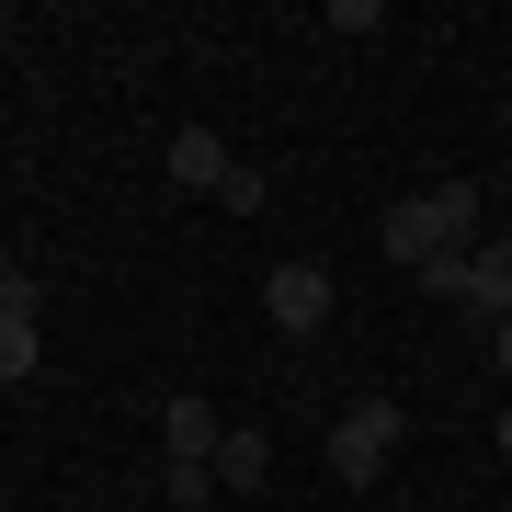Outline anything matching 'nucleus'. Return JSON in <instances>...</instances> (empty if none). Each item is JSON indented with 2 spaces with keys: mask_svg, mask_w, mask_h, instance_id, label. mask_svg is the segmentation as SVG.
Masks as SVG:
<instances>
[{
  "mask_svg": "<svg viewBox=\"0 0 512 512\" xmlns=\"http://www.w3.org/2000/svg\"><path fill=\"white\" fill-rule=\"evenodd\" d=\"M387 262H444V251H478V194L467 183H433V194H410V205H387Z\"/></svg>",
  "mask_w": 512,
  "mask_h": 512,
  "instance_id": "obj_1",
  "label": "nucleus"
},
{
  "mask_svg": "<svg viewBox=\"0 0 512 512\" xmlns=\"http://www.w3.org/2000/svg\"><path fill=\"white\" fill-rule=\"evenodd\" d=\"M399 433H410L399 399H353L342 421H330V490H376L387 456H399Z\"/></svg>",
  "mask_w": 512,
  "mask_h": 512,
  "instance_id": "obj_2",
  "label": "nucleus"
},
{
  "mask_svg": "<svg viewBox=\"0 0 512 512\" xmlns=\"http://www.w3.org/2000/svg\"><path fill=\"white\" fill-rule=\"evenodd\" d=\"M217 444H228V421L205 410L194 387H183V399H160V467H217Z\"/></svg>",
  "mask_w": 512,
  "mask_h": 512,
  "instance_id": "obj_3",
  "label": "nucleus"
},
{
  "mask_svg": "<svg viewBox=\"0 0 512 512\" xmlns=\"http://www.w3.org/2000/svg\"><path fill=\"white\" fill-rule=\"evenodd\" d=\"M262 319L274 330H319L330 319V274L319 262H274V274H262Z\"/></svg>",
  "mask_w": 512,
  "mask_h": 512,
  "instance_id": "obj_4",
  "label": "nucleus"
},
{
  "mask_svg": "<svg viewBox=\"0 0 512 512\" xmlns=\"http://www.w3.org/2000/svg\"><path fill=\"white\" fill-rule=\"evenodd\" d=\"M228 137L217 126H183V137H171V183H183V194H228Z\"/></svg>",
  "mask_w": 512,
  "mask_h": 512,
  "instance_id": "obj_5",
  "label": "nucleus"
},
{
  "mask_svg": "<svg viewBox=\"0 0 512 512\" xmlns=\"http://www.w3.org/2000/svg\"><path fill=\"white\" fill-rule=\"evenodd\" d=\"M467 308H501L512 319V239H478V251H467Z\"/></svg>",
  "mask_w": 512,
  "mask_h": 512,
  "instance_id": "obj_6",
  "label": "nucleus"
},
{
  "mask_svg": "<svg viewBox=\"0 0 512 512\" xmlns=\"http://www.w3.org/2000/svg\"><path fill=\"white\" fill-rule=\"evenodd\" d=\"M262 467H274L262 433H228V444H217V490H262Z\"/></svg>",
  "mask_w": 512,
  "mask_h": 512,
  "instance_id": "obj_7",
  "label": "nucleus"
},
{
  "mask_svg": "<svg viewBox=\"0 0 512 512\" xmlns=\"http://www.w3.org/2000/svg\"><path fill=\"white\" fill-rule=\"evenodd\" d=\"M35 376V308H0V387Z\"/></svg>",
  "mask_w": 512,
  "mask_h": 512,
  "instance_id": "obj_8",
  "label": "nucleus"
},
{
  "mask_svg": "<svg viewBox=\"0 0 512 512\" xmlns=\"http://www.w3.org/2000/svg\"><path fill=\"white\" fill-rule=\"evenodd\" d=\"M160 501L171 512H205V501H217V467H160Z\"/></svg>",
  "mask_w": 512,
  "mask_h": 512,
  "instance_id": "obj_9",
  "label": "nucleus"
},
{
  "mask_svg": "<svg viewBox=\"0 0 512 512\" xmlns=\"http://www.w3.org/2000/svg\"><path fill=\"white\" fill-rule=\"evenodd\" d=\"M262 194H274V183H262V171H251V160H239V171H228V194H217V205H228V217H262Z\"/></svg>",
  "mask_w": 512,
  "mask_h": 512,
  "instance_id": "obj_10",
  "label": "nucleus"
},
{
  "mask_svg": "<svg viewBox=\"0 0 512 512\" xmlns=\"http://www.w3.org/2000/svg\"><path fill=\"white\" fill-rule=\"evenodd\" d=\"M421 296H456V308H467V251H444V262H421Z\"/></svg>",
  "mask_w": 512,
  "mask_h": 512,
  "instance_id": "obj_11",
  "label": "nucleus"
},
{
  "mask_svg": "<svg viewBox=\"0 0 512 512\" xmlns=\"http://www.w3.org/2000/svg\"><path fill=\"white\" fill-rule=\"evenodd\" d=\"M490 353H501V376H512V319H501V330H490Z\"/></svg>",
  "mask_w": 512,
  "mask_h": 512,
  "instance_id": "obj_12",
  "label": "nucleus"
},
{
  "mask_svg": "<svg viewBox=\"0 0 512 512\" xmlns=\"http://www.w3.org/2000/svg\"><path fill=\"white\" fill-rule=\"evenodd\" d=\"M12 274H23V262H12V239H0V285H12Z\"/></svg>",
  "mask_w": 512,
  "mask_h": 512,
  "instance_id": "obj_13",
  "label": "nucleus"
},
{
  "mask_svg": "<svg viewBox=\"0 0 512 512\" xmlns=\"http://www.w3.org/2000/svg\"><path fill=\"white\" fill-rule=\"evenodd\" d=\"M501 456H512V410H501Z\"/></svg>",
  "mask_w": 512,
  "mask_h": 512,
  "instance_id": "obj_14",
  "label": "nucleus"
}]
</instances>
